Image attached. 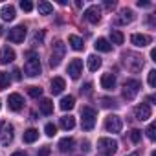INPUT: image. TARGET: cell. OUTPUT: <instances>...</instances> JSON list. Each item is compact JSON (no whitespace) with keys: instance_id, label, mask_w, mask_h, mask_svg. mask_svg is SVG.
Listing matches in <instances>:
<instances>
[{"instance_id":"1","label":"cell","mask_w":156,"mask_h":156,"mask_svg":"<svg viewBox=\"0 0 156 156\" xmlns=\"http://www.w3.org/2000/svg\"><path fill=\"white\" fill-rule=\"evenodd\" d=\"M26 64H24V72L26 75L30 77H37L41 73V61H39V55L35 51H28L26 53Z\"/></svg>"},{"instance_id":"2","label":"cell","mask_w":156,"mask_h":156,"mask_svg":"<svg viewBox=\"0 0 156 156\" xmlns=\"http://www.w3.org/2000/svg\"><path fill=\"white\" fill-rule=\"evenodd\" d=\"M96 118H98V114L92 107H83V110H81V127H83V130H92L96 127Z\"/></svg>"},{"instance_id":"3","label":"cell","mask_w":156,"mask_h":156,"mask_svg":"<svg viewBox=\"0 0 156 156\" xmlns=\"http://www.w3.org/2000/svg\"><path fill=\"white\" fill-rule=\"evenodd\" d=\"M140 88H141V83H140L138 79H127V81L123 83V98H125L127 101H132V99L138 96Z\"/></svg>"},{"instance_id":"4","label":"cell","mask_w":156,"mask_h":156,"mask_svg":"<svg viewBox=\"0 0 156 156\" xmlns=\"http://www.w3.org/2000/svg\"><path fill=\"white\" fill-rule=\"evenodd\" d=\"M98 149L101 154L105 156H112L118 152V141L112 140V138H99L98 140Z\"/></svg>"},{"instance_id":"5","label":"cell","mask_w":156,"mask_h":156,"mask_svg":"<svg viewBox=\"0 0 156 156\" xmlns=\"http://www.w3.org/2000/svg\"><path fill=\"white\" fill-rule=\"evenodd\" d=\"M64 51H66V46H64V42L57 41V42L53 44V50H51V57H50V66H51V68L59 66L61 59L64 57Z\"/></svg>"},{"instance_id":"6","label":"cell","mask_w":156,"mask_h":156,"mask_svg":"<svg viewBox=\"0 0 156 156\" xmlns=\"http://www.w3.org/2000/svg\"><path fill=\"white\" fill-rule=\"evenodd\" d=\"M123 62L130 72H138L143 68V59L140 55H134V53H123Z\"/></svg>"},{"instance_id":"7","label":"cell","mask_w":156,"mask_h":156,"mask_svg":"<svg viewBox=\"0 0 156 156\" xmlns=\"http://www.w3.org/2000/svg\"><path fill=\"white\" fill-rule=\"evenodd\" d=\"M121 129H123V121H121L119 116L112 114V116H108V118L105 119V130H107V132L118 134V132H121Z\"/></svg>"},{"instance_id":"8","label":"cell","mask_w":156,"mask_h":156,"mask_svg":"<svg viewBox=\"0 0 156 156\" xmlns=\"http://www.w3.org/2000/svg\"><path fill=\"white\" fill-rule=\"evenodd\" d=\"M26 33H28L26 26H15V28H11V30H9V33H8V39H9V42L20 44V42H24V39H26Z\"/></svg>"},{"instance_id":"9","label":"cell","mask_w":156,"mask_h":156,"mask_svg":"<svg viewBox=\"0 0 156 156\" xmlns=\"http://www.w3.org/2000/svg\"><path fill=\"white\" fill-rule=\"evenodd\" d=\"M13 141V125L0 121V143L2 145H9Z\"/></svg>"},{"instance_id":"10","label":"cell","mask_w":156,"mask_h":156,"mask_svg":"<svg viewBox=\"0 0 156 156\" xmlns=\"http://www.w3.org/2000/svg\"><path fill=\"white\" fill-rule=\"evenodd\" d=\"M83 19H85L87 22H90V24H98V22L101 20V9H99L98 6H90V8H87V11L83 13Z\"/></svg>"},{"instance_id":"11","label":"cell","mask_w":156,"mask_h":156,"mask_svg":"<svg viewBox=\"0 0 156 156\" xmlns=\"http://www.w3.org/2000/svg\"><path fill=\"white\" fill-rule=\"evenodd\" d=\"M151 105L149 103H141V105H138L136 108H134V116H136V119L138 121H147L149 118H151Z\"/></svg>"},{"instance_id":"12","label":"cell","mask_w":156,"mask_h":156,"mask_svg":"<svg viewBox=\"0 0 156 156\" xmlns=\"http://www.w3.org/2000/svg\"><path fill=\"white\" fill-rule=\"evenodd\" d=\"M134 19H136V17H134V11H132V9H121L119 15L114 19V22H116L118 26H125V24H130Z\"/></svg>"},{"instance_id":"13","label":"cell","mask_w":156,"mask_h":156,"mask_svg":"<svg viewBox=\"0 0 156 156\" xmlns=\"http://www.w3.org/2000/svg\"><path fill=\"white\" fill-rule=\"evenodd\" d=\"M68 73L72 79H77L83 73V61L81 59H72V62L68 64Z\"/></svg>"},{"instance_id":"14","label":"cell","mask_w":156,"mask_h":156,"mask_svg":"<svg viewBox=\"0 0 156 156\" xmlns=\"http://www.w3.org/2000/svg\"><path fill=\"white\" fill-rule=\"evenodd\" d=\"M8 107H9V110L19 112V110L24 107V99H22V96H20V94H9V98H8Z\"/></svg>"},{"instance_id":"15","label":"cell","mask_w":156,"mask_h":156,"mask_svg":"<svg viewBox=\"0 0 156 156\" xmlns=\"http://www.w3.org/2000/svg\"><path fill=\"white\" fill-rule=\"evenodd\" d=\"M15 50L13 48H9V46H4L2 50H0V62L2 64H9V62H13L15 61Z\"/></svg>"},{"instance_id":"16","label":"cell","mask_w":156,"mask_h":156,"mask_svg":"<svg viewBox=\"0 0 156 156\" xmlns=\"http://www.w3.org/2000/svg\"><path fill=\"white\" fill-rule=\"evenodd\" d=\"M130 42L136 46V48H145L151 44V37L149 35H143V33H134L130 37Z\"/></svg>"},{"instance_id":"17","label":"cell","mask_w":156,"mask_h":156,"mask_svg":"<svg viewBox=\"0 0 156 156\" xmlns=\"http://www.w3.org/2000/svg\"><path fill=\"white\" fill-rule=\"evenodd\" d=\"M101 87L105 90H114L116 88V77L112 73H103L101 75Z\"/></svg>"},{"instance_id":"18","label":"cell","mask_w":156,"mask_h":156,"mask_svg":"<svg viewBox=\"0 0 156 156\" xmlns=\"http://www.w3.org/2000/svg\"><path fill=\"white\" fill-rule=\"evenodd\" d=\"M64 79H62V77H53V79H51V94L53 96H57V94H61L62 90H64Z\"/></svg>"},{"instance_id":"19","label":"cell","mask_w":156,"mask_h":156,"mask_svg":"<svg viewBox=\"0 0 156 156\" xmlns=\"http://www.w3.org/2000/svg\"><path fill=\"white\" fill-rule=\"evenodd\" d=\"M59 107H61V110H72L73 107H75V98L73 96H64L62 99H61V103H59Z\"/></svg>"},{"instance_id":"20","label":"cell","mask_w":156,"mask_h":156,"mask_svg":"<svg viewBox=\"0 0 156 156\" xmlns=\"http://www.w3.org/2000/svg\"><path fill=\"white\" fill-rule=\"evenodd\" d=\"M39 108H41V112H42V114L50 116V114L53 112V103H51V99H48V98L41 99V101H39Z\"/></svg>"},{"instance_id":"21","label":"cell","mask_w":156,"mask_h":156,"mask_svg":"<svg viewBox=\"0 0 156 156\" xmlns=\"http://www.w3.org/2000/svg\"><path fill=\"white\" fill-rule=\"evenodd\" d=\"M94 46H96V50H98V51H103V53H108V51L112 50V44H110L107 39H103V37H101V39H98Z\"/></svg>"},{"instance_id":"22","label":"cell","mask_w":156,"mask_h":156,"mask_svg":"<svg viewBox=\"0 0 156 156\" xmlns=\"http://www.w3.org/2000/svg\"><path fill=\"white\" fill-rule=\"evenodd\" d=\"M73 145H75V140L73 138H62L59 141V151L61 152H68V151L73 149Z\"/></svg>"},{"instance_id":"23","label":"cell","mask_w":156,"mask_h":156,"mask_svg":"<svg viewBox=\"0 0 156 156\" xmlns=\"http://www.w3.org/2000/svg\"><path fill=\"white\" fill-rule=\"evenodd\" d=\"M68 42H70V46H72L75 51H81V50L85 48L83 39H81V37H77V35H70V37H68Z\"/></svg>"},{"instance_id":"24","label":"cell","mask_w":156,"mask_h":156,"mask_svg":"<svg viewBox=\"0 0 156 156\" xmlns=\"http://www.w3.org/2000/svg\"><path fill=\"white\" fill-rule=\"evenodd\" d=\"M87 64H88V70H90V72H96V70L101 68V59H99L98 55H90V57L87 59Z\"/></svg>"},{"instance_id":"25","label":"cell","mask_w":156,"mask_h":156,"mask_svg":"<svg viewBox=\"0 0 156 156\" xmlns=\"http://www.w3.org/2000/svg\"><path fill=\"white\" fill-rule=\"evenodd\" d=\"M22 138H24V141H26V143H33V141H37V140H39V130H37V129H28V130L24 132V136H22Z\"/></svg>"},{"instance_id":"26","label":"cell","mask_w":156,"mask_h":156,"mask_svg":"<svg viewBox=\"0 0 156 156\" xmlns=\"http://www.w3.org/2000/svg\"><path fill=\"white\" fill-rule=\"evenodd\" d=\"M61 127H62L64 130H72V129L75 127V118H73V116H64V118H61Z\"/></svg>"},{"instance_id":"27","label":"cell","mask_w":156,"mask_h":156,"mask_svg":"<svg viewBox=\"0 0 156 156\" xmlns=\"http://www.w3.org/2000/svg\"><path fill=\"white\" fill-rule=\"evenodd\" d=\"M2 19H4V20H8V22H9V20H13V19H15V8L6 4V6L2 8Z\"/></svg>"},{"instance_id":"28","label":"cell","mask_w":156,"mask_h":156,"mask_svg":"<svg viewBox=\"0 0 156 156\" xmlns=\"http://www.w3.org/2000/svg\"><path fill=\"white\" fill-rule=\"evenodd\" d=\"M37 9H39V13H41V15H50V13L53 11V6H51L50 2H39Z\"/></svg>"},{"instance_id":"29","label":"cell","mask_w":156,"mask_h":156,"mask_svg":"<svg viewBox=\"0 0 156 156\" xmlns=\"http://www.w3.org/2000/svg\"><path fill=\"white\" fill-rule=\"evenodd\" d=\"M110 39L114 44H123V41H125V37L119 30H110Z\"/></svg>"},{"instance_id":"30","label":"cell","mask_w":156,"mask_h":156,"mask_svg":"<svg viewBox=\"0 0 156 156\" xmlns=\"http://www.w3.org/2000/svg\"><path fill=\"white\" fill-rule=\"evenodd\" d=\"M42 42H44V31L39 30V31H35V35L31 37V44H33V46H41Z\"/></svg>"},{"instance_id":"31","label":"cell","mask_w":156,"mask_h":156,"mask_svg":"<svg viewBox=\"0 0 156 156\" xmlns=\"http://www.w3.org/2000/svg\"><path fill=\"white\" fill-rule=\"evenodd\" d=\"M9 85V73L8 72H0V90H6Z\"/></svg>"},{"instance_id":"32","label":"cell","mask_w":156,"mask_h":156,"mask_svg":"<svg viewBox=\"0 0 156 156\" xmlns=\"http://www.w3.org/2000/svg\"><path fill=\"white\" fill-rule=\"evenodd\" d=\"M28 94L31 98H41L42 96V88L41 87H28Z\"/></svg>"},{"instance_id":"33","label":"cell","mask_w":156,"mask_h":156,"mask_svg":"<svg viewBox=\"0 0 156 156\" xmlns=\"http://www.w3.org/2000/svg\"><path fill=\"white\" fill-rule=\"evenodd\" d=\"M44 132H46V136H50V138H51V136H55V134H57V127H55L53 123H48V125L44 127Z\"/></svg>"},{"instance_id":"34","label":"cell","mask_w":156,"mask_h":156,"mask_svg":"<svg viewBox=\"0 0 156 156\" xmlns=\"http://www.w3.org/2000/svg\"><path fill=\"white\" fill-rule=\"evenodd\" d=\"M145 132H147V138H149V140H154V138H156V125H154V123H151V125L147 127V130H145Z\"/></svg>"},{"instance_id":"35","label":"cell","mask_w":156,"mask_h":156,"mask_svg":"<svg viewBox=\"0 0 156 156\" xmlns=\"http://www.w3.org/2000/svg\"><path fill=\"white\" fill-rule=\"evenodd\" d=\"M147 83H149V87H156V70H151L149 72V77H147Z\"/></svg>"},{"instance_id":"36","label":"cell","mask_w":156,"mask_h":156,"mask_svg":"<svg viewBox=\"0 0 156 156\" xmlns=\"http://www.w3.org/2000/svg\"><path fill=\"white\" fill-rule=\"evenodd\" d=\"M130 140H132L134 143H138V141L141 140V130H138V129H132V130H130Z\"/></svg>"},{"instance_id":"37","label":"cell","mask_w":156,"mask_h":156,"mask_svg":"<svg viewBox=\"0 0 156 156\" xmlns=\"http://www.w3.org/2000/svg\"><path fill=\"white\" fill-rule=\"evenodd\" d=\"M20 9L26 11V13H30V11L33 9V4L30 2V0H22V2H20Z\"/></svg>"},{"instance_id":"38","label":"cell","mask_w":156,"mask_h":156,"mask_svg":"<svg viewBox=\"0 0 156 156\" xmlns=\"http://www.w3.org/2000/svg\"><path fill=\"white\" fill-rule=\"evenodd\" d=\"M101 105H103L105 108H110V107H114L116 103H114V99H110V98H101Z\"/></svg>"},{"instance_id":"39","label":"cell","mask_w":156,"mask_h":156,"mask_svg":"<svg viewBox=\"0 0 156 156\" xmlns=\"http://www.w3.org/2000/svg\"><path fill=\"white\" fill-rule=\"evenodd\" d=\"M81 92H85L87 96L92 94V83H85V87H81Z\"/></svg>"},{"instance_id":"40","label":"cell","mask_w":156,"mask_h":156,"mask_svg":"<svg viewBox=\"0 0 156 156\" xmlns=\"http://www.w3.org/2000/svg\"><path fill=\"white\" fill-rule=\"evenodd\" d=\"M13 79H15V81H20V79H22V73H20V70H19V68H15V70H13Z\"/></svg>"},{"instance_id":"41","label":"cell","mask_w":156,"mask_h":156,"mask_svg":"<svg viewBox=\"0 0 156 156\" xmlns=\"http://www.w3.org/2000/svg\"><path fill=\"white\" fill-rule=\"evenodd\" d=\"M48 154H50V149H48V147H42V149L39 151V156H48Z\"/></svg>"},{"instance_id":"42","label":"cell","mask_w":156,"mask_h":156,"mask_svg":"<svg viewBox=\"0 0 156 156\" xmlns=\"http://www.w3.org/2000/svg\"><path fill=\"white\" fill-rule=\"evenodd\" d=\"M138 6H140V8H149L151 2H147V0H138Z\"/></svg>"},{"instance_id":"43","label":"cell","mask_w":156,"mask_h":156,"mask_svg":"<svg viewBox=\"0 0 156 156\" xmlns=\"http://www.w3.org/2000/svg\"><path fill=\"white\" fill-rule=\"evenodd\" d=\"M11 156H28V154H26V152H22V151H17V152H13Z\"/></svg>"},{"instance_id":"44","label":"cell","mask_w":156,"mask_h":156,"mask_svg":"<svg viewBox=\"0 0 156 156\" xmlns=\"http://www.w3.org/2000/svg\"><path fill=\"white\" fill-rule=\"evenodd\" d=\"M151 59L156 61V50H151Z\"/></svg>"},{"instance_id":"45","label":"cell","mask_w":156,"mask_h":156,"mask_svg":"<svg viewBox=\"0 0 156 156\" xmlns=\"http://www.w3.org/2000/svg\"><path fill=\"white\" fill-rule=\"evenodd\" d=\"M75 8H83V2H81V0H75Z\"/></svg>"},{"instance_id":"46","label":"cell","mask_w":156,"mask_h":156,"mask_svg":"<svg viewBox=\"0 0 156 156\" xmlns=\"http://www.w3.org/2000/svg\"><path fill=\"white\" fill-rule=\"evenodd\" d=\"M105 8H114V2H105Z\"/></svg>"},{"instance_id":"47","label":"cell","mask_w":156,"mask_h":156,"mask_svg":"<svg viewBox=\"0 0 156 156\" xmlns=\"http://www.w3.org/2000/svg\"><path fill=\"white\" fill-rule=\"evenodd\" d=\"M129 156H140V154H138V152H132V154H129Z\"/></svg>"},{"instance_id":"48","label":"cell","mask_w":156,"mask_h":156,"mask_svg":"<svg viewBox=\"0 0 156 156\" xmlns=\"http://www.w3.org/2000/svg\"><path fill=\"white\" fill-rule=\"evenodd\" d=\"M2 30H4V28H2V26H0V35H2V33H4V31H2Z\"/></svg>"}]
</instances>
